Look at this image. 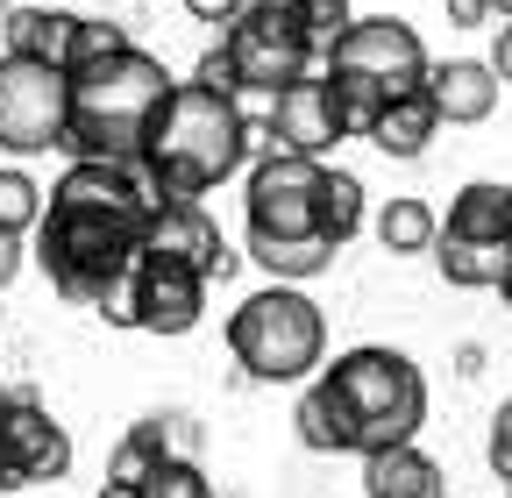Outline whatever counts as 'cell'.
Segmentation results:
<instances>
[{
  "label": "cell",
  "mask_w": 512,
  "mask_h": 498,
  "mask_svg": "<svg viewBox=\"0 0 512 498\" xmlns=\"http://www.w3.org/2000/svg\"><path fill=\"white\" fill-rule=\"evenodd\" d=\"M43 221V185L22 171V164H0V235H36Z\"/></svg>",
  "instance_id": "obj_22"
},
{
  "label": "cell",
  "mask_w": 512,
  "mask_h": 498,
  "mask_svg": "<svg viewBox=\"0 0 512 498\" xmlns=\"http://www.w3.org/2000/svg\"><path fill=\"white\" fill-rule=\"evenodd\" d=\"M491 15H505V22H512V0H491Z\"/></svg>",
  "instance_id": "obj_35"
},
{
  "label": "cell",
  "mask_w": 512,
  "mask_h": 498,
  "mask_svg": "<svg viewBox=\"0 0 512 498\" xmlns=\"http://www.w3.org/2000/svg\"><path fill=\"white\" fill-rule=\"evenodd\" d=\"M320 185H328V164L285 150H264L242 178V242L249 264L271 271V285H306L342 257L320 235Z\"/></svg>",
  "instance_id": "obj_4"
},
{
  "label": "cell",
  "mask_w": 512,
  "mask_h": 498,
  "mask_svg": "<svg viewBox=\"0 0 512 498\" xmlns=\"http://www.w3.org/2000/svg\"><path fill=\"white\" fill-rule=\"evenodd\" d=\"M228 356L249 385H299L328 370V321L299 285H264L228 314Z\"/></svg>",
  "instance_id": "obj_7"
},
{
  "label": "cell",
  "mask_w": 512,
  "mask_h": 498,
  "mask_svg": "<svg viewBox=\"0 0 512 498\" xmlns=\"http://www.w3.org/2000/svg\"><path fill=\"white\" fill-rule=\"evenodd\" d=\"M335 143H349V121H342V107H335L328 72H320V79H299L292 93L271 100V114H264V150H285V157H313V164H320Z\"/></svg>",
  "instance_id": "obj_12"
},
{
  "label": "cell",
  "mask_w": 512,
  "mask_h": 498,
  "mask_svg": "<svg viewBox=\"0 0 512 498\" xmlns=\"http://www.w3.org/2000/svg\"><path fill=\"white\" fill-rule=\"evenodd\" d=\"M484 456H491V470H498V477H512V399L491 413V442H484Z\"/></svg>",
  "instance_id": "obj_27"
},
{
  "label": "cell",
  "mask_w": 512,
  "mask_h": 498,
  "mask_svg": "<svg viewBox=\"0 0 512 498\" xmlns=\"http://www.w3.org/2000/svg\"><path fill=\"white\" fill-rule=\"evenodd\" d=\"M150 242H157V249H171V257H192V264L207 271V285L235 271V249L221 242V228L207 221V207H164V214H157V228H150Z\"/></svg>",
  "instance_id": "obj_16"
},
{
  "label": "cell",
  "mask_w": 512,
  "mask_h": 498,
  "mask_svg": "<svg viewBox=\"0 0 512 498\" xmlns=\"http://www.w3.org/2000/svg\"><path fill=\"white\" fill-rule=\"evenodd\" d=\"M100 498H143V491H128V484H100Z\"/></svg>",
  "instance_id": "obj_33"
},
{
  "label": "cell",
  "mask_w": 512,
  "mask_h": 498,
  "mask_svg": "<svg viewBox=\"0 0 512 498\" xmlns=\"http://www.w3.org/2000/svg\"><path fill=\"white\" fill-rule=\"evenodd\" d=\"M171 93H178V79L150 50H121L107 65L72 72V129H64L72 164H136Z\"/></svg>",
  "instance_id": "obj_5"
},
{
  "label": "cell",
  "mask_w": 512,
  "mask_h": 498,
  "mask_svg": "<svg viewBox=\"0 0 512 498\" xmlns=\"http://www.w3.org/2000/svg\"><path fill=\"white\" fill-rule=\"evenodd\" d=\"M299 15H306V29H313L320 50H335V43L349 36V22H356V15H349V0H299Z\"/></svg>",
  "instance_id": "obj_25"
},
{
  "label": "cell",
  "mask_w": 512,
  "mask_h": 498,
  "mask_svg": "<svg viewBox=\"0 0 512 498\" xmlns=\"http://www.w3.org/2000/svg\"><path fill=\"white\" fill-rule=\"evenodd\" d=\"M192 86H207V93H228V100H235V93H242V86H235V57L214 43L200 65H192Z\"/></svg>",
  "instance_id": "obj_26"
},
{
  "label": "cell",
  "mask_w": 512,
  "mask_h": 498,
  "mask_svg": "<svg viewBox=\"0 0 512 498\" xmlns=\"http://www.w3.org/2000/svg\"><path fill=\"white\" fill-rule=\"evenodd\" d=\"M434 129H441V107H434V93L420 86V93H406V100H392V107H384V121H377V129H370V143L384 150V157H420L427 143H434Z\"/></svg>",
  "instance_id": "obj_18"
},
{
  "label": "cell",
  "mask_w": 512,
  "mask_h": 498,
  "mask_svg": "<svg viewBox=\"0 0 512 498\" xmlns=\"http://www.w3.org/2000/svg\"><path fill=\"white\" fill-rule=\"evenodd\" d=\"M249 143H256V121L242 114V100L178 79V93L157 114V129H150L136 171L150 178V193L164 207H200V193L228 185L249 164Z\"/></svg>",
  "instance_id": "obj_3"
},
{
  "label": "cell",
  "mask_w": 512,
  "mask_h": 498,
  "mask_svg": "<svg viewBox=\"0 0 512 498\" xmlns=\"http://www.w3.org/2000/svg\"><path fill=\"white\" fill-rule=\"evenodd\" d=\"M0 406H8V385H0ZM0 491H8V477H0Z\"/></svg>",
  "instance_id": "obj_36"
},
{
  "label": "cell",
  "mask_w": 512,
  "mask_h": 498,
  "mask_svg": "<svg viewBox=\"0 0 512 498\" xmlns=\"http://www.w3.org/2000/svg\"><path fill=\"white\" fill-rule=\"evenodd\" d=\"M448 15H456L463 29H470V22H491V0H448Z\"/></svg>",
  "instance_id": "obj_31"
},
{
  "label": "cell",
  "mask_w": 512,
  "mask_h": 498,
  "mask_svg": "<svg viewBox=\"0 0 512 498\" xmlns=\"http://www.w3.org/2000/svg\"><path fill=\"white\" fill-rule=\"evenodd\" d=\"M143 498H214V484L192 456H164V470L143 484Z\"/></svg>",
  "instance_id": "obj_24"
},
{
  "label": "cell",
  "mask_w": 512,
  "mask_h": 498,
  "mask_svg": "<svg viewBox=\"0 0 512 498\" xmlns=\"http://www.w3.org/2000/svg\"><path fill=\"white\" fill-rule=\"evenodd\" d=\"M491 72H498V86H512V22H505L498 43H491Z\"/></svg>",
  "instance_id": "obj_29"
},
{
  "label": "cell",
  "mask_w": 512,
  "mask_h": 498,
  "mask_svg": "<svg viewBox=\"0 0 512 498\" xmlns=\"http://www.w3.org/2000/svg\"><path fill=\"white\" fill-rule=\"evenodd\" d=\"M441 491H448V477H441V463L420 442L363 463V498H441Z\"/></svg>",
  "instance_id": "obj_17"
},
{
  "label": "cell",
  "mask_w": 512,
  "mask_h": 498,
  "mask_svg": "<svg viewBox=\"0 0 512 498\" xmlns=\"http://www.w3.org/2000/svg\"><path fill=\"white\" fill-rule=\"evenodd\" d=\"M15 271H22V242H15V235H0V292L15 285Z\"/></svg>",
  "instance_id": "obj_30"
},
{
  "label": "cell",
  "mask_w": 512,
  "mask_h": 498,
  "mask_svg": "<svg viewBox=\"0 0 512 498\" xmlns=\"http://www.w3.org/2000/svg\"><path fill=\"white\" fill-rule=\"evenodd\" d=\"M242 8H249V0H185V15H192V22H214L221 36L242 22Z\"/></svg>",
  "instance_id": "obj_28"
},
{
  "label": "cell",
  "mask_w": 512,
  "mask_h": 498,
  "mask_svg": "<svg viewBox=\"0 0 512 498\" xmlns=\"http://www.w3.org/2000/svg\"><path fill=\"white\" fill-rule=\"evenodd\" d=\"M64 470H72V434H64V420H50L43 399L8 392V406H0V477H8V491L57 484Z\"/></svg>",
  "instance_id": "obj_11"
},
{
  "label": "cell",
  "mask_w": 512,
  "mask_h": 498,
  "mask_svg": "<svg viewBox=\"0 0 512 498\" xmlns=\"http://www.w3.org/2000/svg\"><path fill=\"white\" fill-rule=\"evenodd\" d=\"M157 214L164 200L136 164H64L36 221V264L72 306L128 328V278L150 249Z\"/></svg>",
  "instance_id": "obj_1"
},
{
  "label": "cell",
  "mask_w": 512,
  "mask_h": 498,
  "mask_svg": "<svg viewBox=\"0 0 512 498\" xmlns=\"http://www.w3.org/2000/svg\"><path fill=\"white\" fill-rule=\"evenodd\" d=\"M171 413H150V420H136L114 442V456H107V484H128V491H143L157 470H164V456H171V427H164Z\"/></svg>",
  "instance_id": "obj_19"
},
{
  "label": "cell",
  "mask_w": 512,
  "mask_h": 498,
  "mask_svg": "<svg viewBox=\"0 0 512 498\" xmlns=\"http://www.w3.org/2000/svg\"><path fill=\"white\" fill-rule=\"evenodd\" d=\"M299 442L320 456H392L413 449V434L427 420V378L406 349H342L320 378L299 392Z\"/></svg>",
  "instance_id": "obj_2"
},
{
  "label": "cell",
  "mask_w": 512,
  "mask_h": 498,
  "mask_svg": "<svg viewBox=\"0 0 512 498\" xmlns=\"http://www.w3.org/2000/svg\"><path fill=\"white\" fill-rule=\"evenodd\" d=\"M427 93L441 107V121H491L498 107V72H491V57H448V65H427Z\"/></svg>",
  "instance_id": "obj_14"
},
{
  "label": "cell",
  "mask_w": 512,
  "mask_h": 498,
  "mask_svg": "<svg viewBox=\"0 0 512 498\" xmlns=\"http://www.w3.org/2000/svg\"><path fill=\"white\" fill-rule=\"evenodd\" d=\"M505 498H512V477H505Z\"/></svg>",
  "instance_id": "obj_37"
},
{
  "label": "cell",
  "mask_w": 512,
  "mask_h": 498,
  "mask_svg": "<svg viewBox=\"0 0 512 498\" xmlns=\"http://www.w3.org/2000/svg\"><path fill=\"white\" fill-rule=\"evenodd\" d=\"M441 242H470V249H512V185H463L448 200V221H441Z\"/></svg>",
  "instance_id": "obj_13"
},
{
  "label": "cell",
  "mask_w": 512,
  "mask_h": 498,
  "mask_svg": "<svg viewBox=\"0 0 512 498\" xmlns=\"http://www.w3.org/2000/svg\"><path fill=\"white\" fill-rule=\"evenodd\" d=\"M377 242L392 257H420V249L441 242V221H434L427 200H392V207H377Z\"/></svg>",
  "instance_id": "obj_20"
},
{
  "label": "cell",
  "mask_w": 512,
  "mask_h": 498,
  "mask_svg": "<svg viewBox=\"0 0 512 498\" xmlns=\"http://www.w3.org/2000/svg\"><path fill=\"white\" fill-rule=\"evenodd\" d=\"M221 50L235 57V86H242L235 100H242V114H249V107L271 114L278 93H292L299 79H320V72H328V50L313 43L299 0H249L242 22L221 36Z\"/></svg>",
  "instance_id": "obj_8"
},
{
  "label": "cell",
  "mask_w": 512,
  "mask_h": 498,
  "mask_svg": "<svg viewBox=\"0 0 512 498\" xmlns=\"http://www.w3.org/2000/svg\"><path fill=\"white\" fill-rule=\"evenodd\" d=\"M363 228V178L356 171H328V185H320V235H328L335 249H349Z\"/></svg>",
  "instance_id": "obj_21"
},
{
  "label": "cell",
  "mask_w": 512,
  "mask_h": 498,
  "mask_svg": "<svg viewBox=\"0 0 512 498\" xmlns=\"http://www.w3.org/2000/svg\"><path fill=\"white\" fill-rule=\"evenodd\" d=\"M64 129H72V72L0 57V150L43 157V150H64Z\"/></svg>",
  "instance_id": "obj_9"
},
{
  "label": "cell",
  "mask_w": 512,
  "mask_h": 498,
  "mask_svg": "<svg viewBox=\"0 0 512 498\" xmlns=\"http://www.w3.org/2000/svg\"><path fill=\"white\" fill-rule=\"evenodd\" d=\"M456 370H463V378H477V370H484V349H477V342H463V349H456Z\"/></svg>",
  "instance_id": "obj_32"
},
{
  "label": "cell",
  "mask_w": 512,
  "mask_h": 498,
  "mask_svg": "<svg viewBox=\"0 0 512 498\" xmlns=\"http://www.w3.org/2000/svg\"><path fill=\"white\" fill-rule=\"evenodd\" d=\"M0 36L8 50L0 57H29V65H72V36H79V15L72 8H8L0 15Z\"/></svg>",
  "instance_id": "obj_15"
},
{
  "label": "cell",
  "mask_w": 512,
  "mask_h": 498,
  "mask_svg": "<svg viewBox=\"0 0 512 498\" xmlns=\"http://www.w3.org/2000/svg\"><path fill=\"white\" fill-rule=\"evenodd\" d=\"M207 314V271L192 257H171V249H143L136 278H128V328L143 335H192Z\"/></svg>",
  "instance_id": "obj_10"
},
{
  "label": "cell",
  "mask_w": 512,
  "mask_h": 498,
  "mask_svg": "<svg viewBox=\"0 0 512 498\" xmlns=\"http://www.w3.org/2000/svg\"><path fill=\"white\" fill-rule=\"evenodd\" d=\"M328 86H335V107L349 121V136H370L384 121V107L427 86V43H420V29L399 22V15L349 22V36L328 50Z\"/></svg>",
  "instance_id": "obj_6"
},
{
  "label": "cell",
  "mask_w": 512,
  "mask_h": 498,
  "mask_svg": "<svg viewBox=\"0 0 512 498\" xmlns=\"http://www.w3.org/2000/svg\"><path fill=\"white\" fill-rule=\"evenodd\" d=\"M498 299H505V306H512V271H505V278H498Z\"/></svg>",
  "instance_id": "obj_34"
},
{
  "label": "cell",
  "mask_w": 512,
  "mask_h": 498,
  "mask_svg": "<svg viewBox=\"0 0 512 498\" xmlns=\"http://www.w3.org/2000/svg\"><path fill=\"white\" fill-rule=\"evenodd\" d=\"M121 50H136V43H128V29H121V22H93V15H79V36H72V65H64V72L107 65V57H121Z\"/></svg>",
  "instance_id": "obj_23"
}]
</instances>
